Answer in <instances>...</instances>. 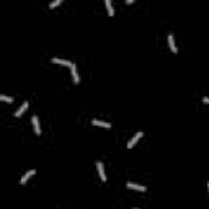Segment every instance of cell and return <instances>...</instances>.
<instances>
[{
  "instance_id": "cell-1",
  "label": "cell",
  "mask_w": 209,
  "mask_h": 209,
  "mask_svg": "<svg viewBox=\"0 0 209 209\" xmlns=\"http://www.w3.org/2000/svg\"><path fill=\"white\" fill-rule=\"evenodd\" d=\"M142 134H144V132H142V131H139V132H137V134H136V136H134V137H132V139L129 140V142H127V149H131V147H134V146H136V142H137V140H139L140 137H142Z\"/></svg>"
},
{
  "instance_id": "cell-4",
  "label": "cell",
  "mask_w": 209,
  "mask_h": 209,
  "mask_svg": "<svg viewBox=\"0 0 209 209\" xmlns=\"http://www.w3.org/2000/svg\"><path fill=\"white\" fill-rule=\"evenodd\" d=\"M168 46H170V49H172V52H173V54H176V44H175V38H173V34H168Z\"/></svg>"
},
{
  "instance_id": "cell-15",
  "label": "cell",
  "mask_w": 209,
  "mask_h": 209,
  "mask_svg": "<svg viewBox=\"0 0 209 209\" xmlns=\"http://www.w3.org/2000/svg\"><path fill=\"white\" fill-rule=\"evenodd\" d=\"M207 190H209V182H207Z\"/></svg>"
},
{
  "instance_id": "cell-12",
  "label": "cell",
  "mask_w": 209,
  "mask_h": 209,
  "mask_svg": "<svg viewBox=\"0 0 209 209\" xmlns=\"http://www.w3.org/2000/svg\"><path fill=\"white\" fill-rule=\"evenodd\" d=\"M0 100H2V101H7V103L13 101V98H11V96H7V95H0Z\"/></svg>"
},
{
  "instance_id": "cell-3",
  "label": "cell",
  "mask_w": 209,
  "mask_h": 209,
  "mask_svg": "<svg viewBox=\"0 0 209 209\" xmlns=\"http://www.w3.org/2000/svg\"><path fill=\"white\" fill-rule=\"evenodd\" d=\"M28 106H30V103H28V101H25V103L21 104V106H20V110H17V111H15V118H20V116H21V114H23V113H25V111L28 110Z\"/></svg>"
},
{
  "instance_id": "cell-14",
  "label": "cell",
  "mask_w": 209,
  "mask_h": 209,
  "mask_svg": "<svg viewBox=\"0 0 209 209\" xmlns=\"http://www.w3.org/2000/svg\"><path fill=\"white\" fill-rule=\"evenodd\" d=\"M203 101H204V103H207V104H209V96H204V98H203Z\"/></svg>"
},
{
  "instance_id": "cell-7",
  "label": "cell",
  "mask_w": 209,
  "mask_h": 209,
  "mask_svg": "<svg viewBox=\"0 0 209 209\" xmlns=\"http://www.w3.org/2000/svg\"><path fill=\"white\" fill-rule=\"evenodd\" d=\"M127 188H129V190H136V191H146L147 188L146 186H142V185H136V183H127Z\"/></svg>"
},
{
  "instance_id": "cell-10",
  "label": "cell",
  "mask_w": 209,
  "mask_h": 209,
  "mask_svg": "<svg viewBox=\"0 0 209 209\" xmlns=\"http://www.w3.org/2000/svg\"><path fill=\"white\" fill-rule=\"evenodd\" d=\"M70 70H72V77H74V82L79 83V82H80V77H79V74H77V67H75V64L70 67Z\"/></svg>"
},
{
  "instance_id": "cell-6",
  "label": "cell",
  "mask_w": 209,
  "mask_h": 209,
  "mask_svg": "<svg viewBox=\"0 0 209 209\" xmlns=\"http://www.w3.org/2000/svg\"><path fill=\"white\" fill-rule=\"evenodd\" d=\"M33 175H34V170H28L26 173L21 176V180H20V183H21V185H26V182H28V180H30Z\"/></svg>"
},
{
  "instance_id": "cell-8",
  "label": "cell",
  "mask_w": 209,
  "mask_h": 209,
  "mask_svg": "<svg viewBox=\"0 0 209 209\" xmlns=\"http://www.w3.org/2000/svg\"><path fill=\"white\" fill-rule=\"evenodd\" d=\"M104 7H106L108 15H110V17H113V15H114V8H113V5H111L110 0H104Z\"/></svg>"
},
{
  "instance_id": "cell-5",
  "label": "cell",
  "mask_w": 209,
  "mask_h": 209,
  "mask_svg": "<svg viewBox=\"0 0 209 209\" xmlns=\"http://www.w3.org/2000/svg\"><path fill=\"white\" fill-rule=\"evenodd\" d=\"M96 168H98V173H100V178L103 180V182H106V173H104V167L101 162H96Z\"/></svg>"
},
{
  "instance_id": "cell-11",
  "label": "cell",
  "mask_w": 209,
  "mask_h": 209,
  "mask_svg": "<svg viewBox=\"0 0 209 209\" xmlns=\"http://www.w3.org/2000/svg\"><path fill=\"white\" fill-rule=\"evenodd\" d=\"M93 126H101V127H106V129H110L111 124H110V123H104V121H98V119H93Z\"/></svg>"
},
{
  "instance_id": "cell-2",
  "label": "cell",
  "mask_w": 209,
  "mask_h": 209,
  "mask_svg": "<svg viewBox=\"0 0 209 209\" xmlns=\"http://www.w3.org/2000/svg\"><path fill=\"white\" fill-rule=\"evenodd\" d=\"M52 64H61V66H67V67H72V66H74V62L64 61V59H59V57H52Z\"/></svg>"
},
{
  "instance_id": "cell-9",
  "label": "cell",
  "mask_w": 209,
  "mask_h": 209,
  "mask_svg": "<svg viewBox=\"0 0 209 209\" xmlns=\"http://www.w3.org/2000/svg\"><path fill=\"white\" fill-rule=\"evenodd\" d=\"M33 127H34V132L36 134H41V127H39V121H38V116H33Z\"/></svg>"
},
{
  "instance_id": "cell-13",
  "label": "cell",
  "mask_w": 209,
  "mask_h": 209,
  "mask_svg": "<svg viewBox=\"0 0 209 209\" xmlns=\"http://www.w3.org/2000/svg\"><path fill=\"white\" fill-rule=\"evenodd\" d=\"M61 2H62V0H54V2H51L49 3V8H56L57 5H61Z\"/></svg>"
}]
</instances>
